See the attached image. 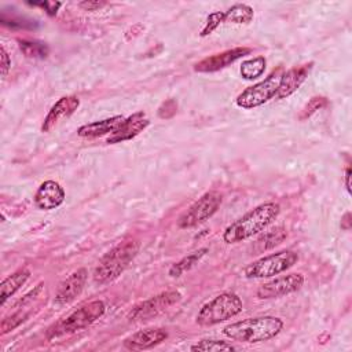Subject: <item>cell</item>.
Wrapping results in <instances>:
<instances>
[{
	"label": "cell",
	"mask_w": 352,
	"mask_h": 352,
	"mask_svg": "<svg viewBox=\"0 0 352 352\" xmlns=\"http://www.w3.org/2000/svg\"><path fill=\"white\" fill-rule=\"evenodd\" d=\"M208 252H209L208 248H201V249L192 252L191 254L183 257L182 260H179L177 263H175V264L169 268V271H168L169 276L177 278V276L183 275L186 271H190L195 264H198V263L202 260V257H204Z\"/></svg>",
	"instance_id": "cell-21"
},
{
	"label": "cell",
	"mask_w": 352,
	"mask_h": 352,
	"mask_svg": "<svg viewBox=\"0 0 352 352\" xmlns=\"http://www.w3.org/2000/svg\"><path fill=\"white\" fill-rule=\"evenodd\" d=\"M279 212L280 206L275 202H264L256 206L224 230L223 241L226 243H238L260 234L278 217Z\"/></svg>",
	"instance_id": "cell-1"
},
{
	"label": "cell",
	"mask_w": 352,
	"mask_h": 352,
	"mask_svg": "<svg viewBox=\"0 0 352 352\" xmlns=\"http://www.w3.org/2000/svg\"><path fill=\"white\" fill-rule=\"evenodd\" d=\"M298 261V254L293 250H280L264 256L245 268V276L254 278H271L279 275L293 267Z\"/></svg>",
	"instance_id": "cell-6"
},
{
	"label": "cell",
	"mask_w": 352,
	"mask_h": 352,
	"mask_svg": "<svg viewBox=\"0 0 352 352\" xmlns=\"http://www.w3.org/2000/svg\"><path fill=\"white\" fill-rule=\"evenodd\" d=\"M1 23L10 28H18V29H33L34 28V21L26 19V18H21V16H7L4 12H1V18H0Z\"/></svg>",
	"instance_id": "cell-29"
},
{
	"label": "cell",
	"mask_w": 352,
	"mask_h": 352,
	"mask_svg": "<svg viewBox=\"0 0 352 352\" xmlns=\"http://www.w3.org/2000/svg\"><path fill=\"white\" fill-rule=\"evenodd\" d=\"M221 23H224V11H214L208 15L205 26L201 30V37L209 36L212 32H214Z\"/></svg>",
	"instance_id": "cell-27"
},
{
	"label": "cell",
	"mask_w": 352,
	"mask_h": 352,
	"mask_svg": "<svg viewBox=\"0 0 352 352\" xmlns=\"http://www.w3.org/2000/svg\"><path fill=\"white\" fill-rule=\"evenodd\" d=\"M252 52V48L248 47H235L231 50H226L219 54H213L198 63L194 65V70L198 73H213L220 69L227 67L228 65L234 63L235 60L241 59L245 55H249Z\"/></svg>",
	"instance_id": "cell-12"
},
{
	"label": "cell",
	"mask_w": 352,
	"mask_h": 352,
	"mask_svg": "<svg viewBox=\"0 0 352 352\" xmlns=\"http://www.w3.org/2000/svg\"><path fill=\"white\" fill-rule=\"evenodd\" d=\"M33 6H38V7H43L48 15H55L58 12V10L60 8L62 3L59 1H44V3H32Z\"/></svg>",
	"instance_id": "cell-31"
},
{
	"label": "cell",
	"mask_w": 352,
	"mask_h": 352,
	"mask_svg": "<svg viewBox=\"0 0 352 352\" xmlns=\"http://www.w3.org/2000/svg\"><path fill=\"white\" fill-rule=\"evenodd\" d=\"M302 283H304L302 274L293 272V274H287V275H280L278 278H274V279L263 283L257 289L256 296L261 300L283 297V296L297 292L302 286Z\"/></svg>",
	"instance_id": "cell-10"
},
{
	"label": "cell",
	"mask_w": 352,
	"mask_h": 352,
	"mask_svg": "<svg viewBox=\"0 0 352 352\" xmlns=\"http://www.w3.org/2000/svg\"><path fill=\"white\" fill-rule=\"evenodd\" d=\"M106 311V305L102 300H94L89 301L76 311H73L70 315L51 326L47 331L48 340L65 336V334H72L78 330H82L88 326H91L95 320L103 316Z\"/></svg>",
	"instance_id": "cell-4"
},
{
	"label": "cell",
	"mask_w": 352,
	"mask_h": 352,
	"mask_svg": "<svg viewBox=\"0 0 352 352\" xmlns=\"http://www.w3.org/2000/svg\"><path fill=\"white\" fill-rule=\"evenodd\" d=\"M30 271L28 268H19L11 275H8L0 285V297H1V305L6 304V301L15 294L29 279Z\"/></svg>",
	"instance_id": "cell-20"
},
{
	"label": "cell",
	"mask_w": 352,
	"mask_h": 352,
	"mask_svg": "<svg viewBox=\"0 0 352 352\" xmlns=\"http://www.w3.org/2000/svg\"><path fill=\"white\" fill-rule=\"evenodd\" d=\"M65 201V190L63 187L54 182L45 180L40 184L34 194V204L41 210H51L60 206Z\"/></svg>",
	"instance_id": "cell-16"
},
{
	"label": "cell",
	"mask_w": 352,
	"mask_h": 352,
	"mask_svg": "<svg viewBox=\"0 0 352 352\" xmlns=\"http://www.w3.org/2000/svg\"><path fill=\"white\" fill-rule=\"evenodd\" d=\"M242 311V300L238 294L224 292L208 301L198 311L195 320L199 326H213L228 320Z\"/></svg>",
	"instance_id": "cell-5"
},
{
	"label": "cell",
	"mask_w": 352,
	"mask_h": 352,
	"mask_svg": "<svg viewBox=\"0 0 352 352\" xmlns=\"http://www.w3.org/2000/svg\"><path fill=\"white\" fill-rule=\"evenodd\" d=\"M19 308H21V309L15 311L14 314H11L10 316H7V318L3 319V322H1V324H0L1 334H6V333L14 330L15 327H18L22 322H25V320L28 319L29 312L25 311L23 307H19Z\"/></svg>",
	"instance_id": "cell-26"
},
{
	"label": "cell",
	"mask_w": 352,
	"mask_h": 352,
	"mask_svg": "<svg viewBox=\"0 0 352 352\" xmlns=\"http://www.w3.org/2000/svg\"><path fill=\"white\" fill-rule=\"evenodd\" d=\"M221 194L217 191H208L201 195L177 220L179 228H192L209 220L221 205Z\"/></svg>",
	"instance_id": "cell-8"
},
{
	"label": "cell",
	"mask_w": 352,
	"mask_h": 352,
	"mask_svg": "<svg viewBox=\"0 0 352 352\" xmlns=\"http://www.w3.org/2000/svg\"><path fill=\"white\" fill-rule=\"evenodd\" d=\"M267 66V60L264 56H256L252 59H246L242 62L241 65V76L245 80H254L257 77H260Z\"/></svg>",
	"instance_id": "cell-23"
},
{
	"label": "cell",
	"mask_w": 352,
	"mask_h": 352,
	"mask_svg": "<svg viewBox=\"0 0 352 352\" xmlns=\"http://www.w3.org/2000/svg\"><path fill=\"white\" fill-rule=\"evenodd\" d=\"M78 106H80V99L77 96H74V95L62 96L52 104V107L47 113L44 121H43V125H41V131L50 132L60 121L69 118L78 109Z\"/></svg>",
	"instance_id": "cell-13"
},
{
	"label": "cell",
	"mask_w": 352,
	"mask_h": 352,
	"mask_svg": "<svg viewBox=\"0 0 352 352\" xmlns=\"http://www.w3.org/2000/svg\"><path fill=\"white\" fill-rule=\"evenodd\" d=\"M139 242L126 239L110 249L98 263L94 271V280L99 285L109 283L118 278L139 252Z\"/></svg>",
	"instance_id": "cell-3"
},
{
	"label": "cell",
	"mask_w": 352,
	"mask_h": 352,
	"mask_svg": "<svg viewBox=\"0 0 352 352\" xmlns=\"http://www.w3.org/2000/svg\"><path fill=\"white\" fill-rule=\"evenodd\" d=\"M88 278V272L85 268H80L74 272H72L58 287L54 298V305L63 307L74 301L81 292L84 290L85 282Z\"/></svg>",
	"instance_id": "cell-11"
},
{
	"label": "cell",
	"mask_w": 352,
	"mask_h": 352,
	"mask_svg": "<svg viewBox=\"0 0 352 352\" xmlns=\"http://www.w3.org/2000/svg\"><path fill=\"white\" fill-rule=\"evenodd\" d=\"M18 43H19L21 51L28 58H40L41 59V58H45L50 52L47 44L41 43V41H37V40L22 38V40H18Z\"/></svg>",
	"instance_id": "cell-24"
},
{
	"label": "cell",
	"mask_w": 352,
	"mask_h": 352,
	"mask_svg": "<svg viewBox=\"0 0 352 352\" xmlns=\"http://www.w3.org/2000/svg\"><path fill=\"white\" fill-rule=\"evenodd\" d=\"M125 117L122 116H114V117H109L104 120H99V121H94L89 124H85L82 126H80L77 129V135L81 138H99L107 133H113L122 122H124Z\"/></svg>",
	"instance_id": "cell-18"
},
{
	"label": "cell",
	"mask_w": 352,
	"mask_h": 352,
	"mask_svg": "<svg viewBox=\"0 0 352 352\" xmlns=\"http://www.w3.org/2000/svg\"><path fill=\"white\" fill-rule=\"evenodd\" d=\"M191 351H202V352H221V351H235L236 348L226 341L221 340H213V338H206L201 340L199 342L191 345Z\"/></svg>",
	"instance_id": "cell-25"
},
{
	"label": "cell",
	"mask_w": 352,
	"mask_h": 352,
	"mask_svg": "<svg viewBox=\"0 0 352 352\" xmlns=\"http://www.w3.org/2000/svg\"><path fill=\"white\" fill-rule=\"evenodd\" d=\"M311 67H312V63H307V65L292 67L287 72L282 73L278 91L275 94V99H283L294 94L308 77Z\"/></svg>",
	"instance_id": "cell-17"
},
{
	"label": "cell",
	"mask_w": 352,
	"mask_h": 352,
	"mask_svg": "<svg viewBox=\"0 0 352 352\" xmlns=\"http://www.w3.org/2000/svg\"><path fill=\"white\" fill-rule=\"evenodd\" d=\"M180 300H182V294L177 290L162 292V293L153 296V297L139 302L138 305H135L132 308V311L129 312L128 318H129V320H148V319L162 314L169 307L179 302Z\"/></svg>",
	"instance_id": "cell-9"
},
{
	"label": "cell",
	"mask_w": 352,
	"mask_h": 352,
	"mask_svg": "<svg viewBox=\"0 0 352 352\" xmlns=\"http://www.w3.org/2000/svg\"><path fill=\"white\" fill-rule=\"evenodd\" d=\"M78 6H80L81 8H84L85 11H96V10L102 8V7H104V6H106V3H104V1H94V0H85V1H81Z\"/></svg>",
	"instance_id": "cell-32"
},
{
	"label": "cell",
	"mask_w": 352,
	"mask_h": 352,
	"mask_svg": "<svg viewBox=\"0 0 352 352\" xmlns=\"http://www.w3.org/2000/svg\"><path fill=\"white\" fill-rule=\"evenodd\" d=\"M286 236H287V231L285 227H282V226L274 227V228L258 235V238L253 243V252L256 254L264 253V252L278 246L279 243H282L286 239Z\"/></svg>",
	"instance_id": "cell-19"
},
{
	"label": "cell",
	"mask_w": 352,
	"mask_h": 352,
	"mask_svg": "<svg viewBox=\"0 0 352 352\" xmlns=\"http://www.w3.org/2000/svg\"><path fill=\"white\" fill-rule=\"evenodd\" d=\"M345 187H346V191L351 192V168L349 166L345 170Z\"/></svg>",
	"instance_id": "cell-33"
},
{
	"label": "cell",
	"mask_w": 352,
	"mask_h": 352,
	"mask_svg": "<svg viewBox=\"0 0 352 352\" xmlns=\"http://www.w3.org/2000/svg\"><path fill=\"white\" fill-rule=\"evenodd\" d=\"M349 213H345L344 214V217H342V220H341V227L344 228V230H349Z\"/></svg>",
	"instance_id": "cell-34"
},
{
	"label": "cell",
	"mask_w": 352,
	"mask_h": 352,
	"mask_svg": "<svg viewBox=\"0 0 352 352\" xmlns=\"http://www.w3.org/2000/svg\"><path fill=\"white\" fill-rule=\"evenodd\" d=\"M150 121L143 111L133 113L126 117L124 122L107 138V143H120L125 140H131L136 138L140 132H143L148 126Z\"/></svg>",
	"instance_id": "cell-15"
},
{
	"label": "cell",
	"mask_w": 352,
	"mask_h": 352,
	"mask_svg": "<svg viewBox=\"0 0 352 352\" xmlns=\"http://www.w3.org/2000/svg\"><path fill=\"white\" fill-rule=\"evenodd\" d=\"M282 69L274 70L268 77H265L263 81L253 84L252 87H248L243 89L235 99L236 106L242 109H253L258 107L264 103H267L270 99L275 98V94L278 91L280 77H282Z\"/></svg>",
	"instance_id": "cell-7"
},
{
	"label": "cell",
	"mask_w": 352,
	"mask_h": 352,
	"mask_svg": "<svg viewBox=\"0 0 352 352\" xmlns=\"http://www.w3.org/2000/svg\"><path fill=\"white\" fill-rule=\"evenodd\" d=\"M326 104H327V99H326V98H323V96H314V98L305 104V107L301 110L298 118H300V120H305V118L311 117L314 113H316L318 110L323 109Z\"/></svg>",
	"instance_id": "cell-28"
},
{
	"label": "cell",
	"mask_w": 352,
	"mask_h": 352,
	"mask_svg": "<svg viewBox=\"0 0 352 352\" xmlns=\"http://www.w3.org/2000/svg\"><path fill=\"white\" fill-rule=\"evenodd\" d=\"M168 338V331L162 327L139 330L124 340V346L131 351H144L154 348Z\"/></svg>",
	"instance_id": "cell-14"
},
{
	"label": "cell",
	"mask_w": 352,
	"mask_h": 352,
	"mask_svg": "<svg viewBox=\"0 0 352 352\" xmlns=\"http://www.w3.org/2000/svg\"><path fill=\"white\" fill-rule=\"evenodd\" d=\"M0 66H1V76L6 77L10 67H11V59H10V55H8V52L6 51L4 47L0 48Z\"/></svg>",
	"instance_id": "cell-30"
},
{
	"label": "cell",
	"mask_w": 352,
	"mask_h": 352,
	"mask_svg": "<svg viewBox=\"0 0 352 352\" xmlns=\"http://www.w3.org/2000/svg\"><path fill=\"white\" fill-rule=\"evenodd\" d=\"M283 329V320L278 316H257L227 324L223 334L238 342L256 344L274 338Z\"/></svg>",
	"instance_id": "cell-2"
},
{
	"label": "cell",
	"mask_w": 352,
	"mask_h": 352,
	"mask_svg": "<svg viewBox=\"0 0 352 352\" xmlns=\"http://www.w3.org/2000/svg\"><path fill=\"white\" fill-rule=\"evenodd\" d=\"M254 16V11L248 4H234L227 11H224V22L228 23H238V25H246L252 22Z\"/></svg>",
	"instance_id": "cell-22"
}]
</instances>
